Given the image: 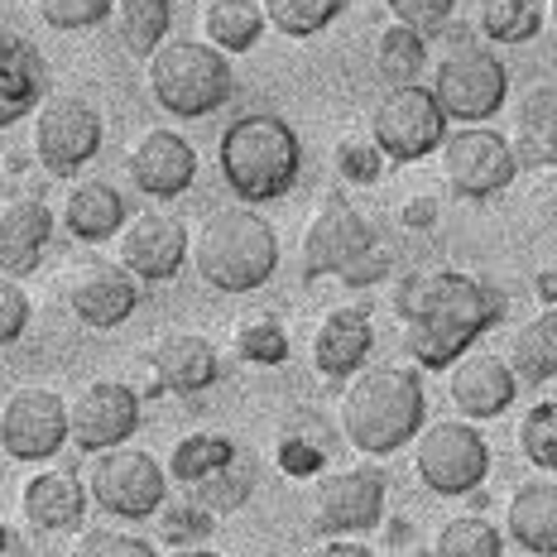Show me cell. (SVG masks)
Instances as JSON below:
<instances>
[{
	"label": "cell",
	"mask_w": 557,
	"mask_h": 557,
	"mask_svg": "<svg viewBox=\"0 0 557 557\" xmlns=\"http://www.w3.org/2000/svg\"><path fill=\"white\" fill-rule=\"evenodd\" d=\"M131 212H125V197L111 188L107 178H83L63 202V226L77 240H111L121 236Z\"/></svg>",
	"instance_id": "4316f807"
},
{
	"label": "cell",
	"mask_w": 557,
	"mask_h": 557,
	"mask_svg": "<svg viewBox=\"0 0 557 557\" xmlns=\"http://www.w3.org/2000/svg\"><path fill=\"white\" fill-rule=\"evenodd\" d=\"M505 529L533 557H557V481H524L509 495Z\"/></svg>",
	"instance_id": "cb8c5ba5"
},
{
	"label": "cell",
	"mask_w": 557,
	"mask_h": 557,
	"mask_svg": "<svg viewBox=\"0 0 557 557\" xmlns=\"http://www.w3.org/2000/svg\"><path fill=\"white\" fill-rule=\"evenodd\" d=\"M149 375L159 394H202L216 380V346L197 332H169L149 351Z\"/></svg>",
	"instance_id": "44dd1931"
},
{
	"label": "cell",
	"mask_w": 557,
	"mask_h": 557,
	"mask_svg": "<svg viewBox=\"0 0 557 557\" xmlns=\"http://www.w3.org/2000/svg\"><path fill=\"white\" fill-rule=\"evenodd\" d=\"M173 557H222V553H212V548H197V543H193V548H178Z\"/></svg>",
	"instance_id": "816d5d0a"
},
{
	"label": "cell",
	"mask_w": 557,
	"mask_h": 557,
	"mask_svg": "<svg viewBox=\"0 0 557 557\" xmlns=\"http://www.w3.org/2000/svg\"><path fill=\"white\" fill-rule=\"evenodd\" d=\"M34 159L53 178H73L83 164H91L101 149V115L83 97H49L34 111V135H29Z\"/></svg>",
	"instance_id": "30bf717a"
},
{
	"label": "cell",
	"mask_w": 557,
	"mask_h": 557,
	"mask_svg": "<svg viewBox=\"0 0 557 557\" xmlns=\"http://www.w3.org/2000/svg\"><path fill=\"white\" fill-rule=\"evenodd\" d=\"M0 557H25V543L10 524H0Z\"/></svg>",
	"instance_id": "f907efd6"
},
{
	"label": "cell",
	"mask_w": 557,
	"mask_h": 557,
	"mask_svg": "<svg viewBox=\"0 0 557 557\" xmlns=\"http://www.w3.org/2000/svg\"><path fill=\"white\" fill-rule=\"evenodd\" d=\"M145 83H149V97L169 115H178V121L212 115L236 91L226 53L202 39H164L145 58Z\"/></svg>",
	"instance_id": "5b68a950"
},
{
	"label": "cell",
	"mask_w": 557,
	"mask_h": 557,
	"mask_svg": "<svg viewBox=\"0 0 557 557\" xmlns=\"http://www.w3.org/2000/svg\"><path fill=\"white\" fill-rule=\"evenodd\" d=\"M236 461V443L226 433H188L169 457V475L178 485H197L207 481L212 471H222Z\"/></svg>",
	"instance_id": "f546056e"
},
{
	"label": "cell",
	"mask_w": 557,
	"mask_h": 557,
	"mask_svg": "<svg viewBox=\"0 0 557 557\" xmlns=\"http://www.w3.org/2000/svg\"><path fill=\"white\" fill-rule=\"evenodd\" d=\"M519 451L539 471H557V399H543L519 418Z\"/></svg>",
	"instance_id": "d590c367"
},
{
	"label": "cell",
	"mask_w": 557,
	"mask_h": 557,
	"mask_svg": "<svg viewBox=\"0 0 557 557\" xmlns=\"http://www.w3.org/2000/svg\"><path fill=\"white\" fill-rule=\"evenodd\" d=\"M216 164H222L226 188L240 202H274L298 183V164H304V145H298L294 125L284 115L250 111L231 121L216 145Z\"/></svg>",
	"instance_id": "3957f363"
},
{
	"label": "cell",
	"mask_w": 557,
	"mask_h": 557,
	"mask_svg": "<svg viewBox=\"0 0 557 557\" xmlns=\"http://www.w3.org/2000/svg\"><path fill=\"white\" fill-rule=\"evenodd\" d=\"M236 351L246 366H278L288 356V332L278 318H246L236 327Z\"/></svg>",
	"instance_id": "74e56055"
},
{
	"label": "cell",
	"mask_w": 557,
	"mask_h": 557,
	"mask_svg": "<svg viewBox=\"0 0 557 557\" xmlns=\"http://www.w3.org/2000/svg\"><path fill=\"white\" fill-rule=\"evenodd\" d=\"M312 509H318L322 533H366L385 515V475L375 467H346L318 481L312 491Z\"/></svg>",
	"instance_id": "2e32d148"
},
{
	"label": "cell",
	"mask_w": 557,
	"mask_h": 557,
	"mask_svg": "<svg viewBox=\"0 0 557 557\" xmlns=\"http://www.w3.org/2000/svg\"><path fill=\"white\" fill-rule=\"evenodd\" d=\"M413 471L433 495H471L491 475V443L475 423L443 418L413 437Z\"/></svg>",
	"instance_id": "52a82bcc"
},
{
	"label": "cell",
	"mask_w": 557,
	"mask_h": 557,
	"mask_svg": "<svg viewBox=\"0 0 557 557\" xmlns=\"http://www.w3.org/2000/svg\"><path fill=\"white\" fill-rule=\"evenodd\" d=\"M548 15H553V25H557V0H548Z\"/></svg>",
	"instance_id": "f5cc1de1"
},
{
	"label": "cell",
	"mask_w": 557,
	"mask_h": 557,
	"mask_svg": "<svg viewBox=\"0 0 557 557\" xmlns=\"http://www.w3.org/2000/svg\"><path fill=\"white\" fill-rule=\"evenodd\" d=\"M370 346H375V327H370L366 308H332L312 332V366L322 380H346L366 366Z\"/></svg>",
	"instance_id": "ffe728a7"
},
{
	"label": "cell",
	"mask_w": 557,
	"mask_h": 557,
	"mask_svg": "<svg viewBox=\"0 0 557 557\" xmlns=\"http://www.w3.org/2000/svg\"><path fill=\"white\" fill-rule=\"evenodd\" d=\"M63 294H67V308H73L77 318H83L87 327H97V332L121 327V322L135 312V304H139L135 274L125 270L121 260L111 264V260H101V255L67 264Z\"/></svg>",
	"instance_id": "5bb4252c"
},
{
	"label": "cell",
	"mask_w": 557,
	"mask_h": 557,
	"mask_svg": "<svg viewBox=\"0 0 557 557\" xmlns=\"http://www.w3.org/2000/svg\"><path fill=\"white\" fill-rule=\"evenodd\" d=\"M433 97L447 121H491L509 97V73L505 63L481 44H461V49L443 53L433 73Z\"/></svg>",
	"instance_id": "ba28073f"
},
{
	"label": "cell",
	"mask_w": 557,
	"mask_h": 557,
	"mask_svg": "<svg viewBox=\"0 0 557 557\" xmlns=\"http://www.w3.org/2000/svg\"><path fill=\"white\" fill-rule=\"evenodd\" d=\"M433 216H437L433 197H413V202L404 207V226H433Z\"/></svg>",
	"instance_id": "7dc6e473"
},
{
	"label": "cell",
	"mask_w": 557,
	"mask_h": 557,
	"mask_svg": "<svg viewBox=\"0 0 557 557\" xmlns=\"http://www.w3.org/2000/svg\"><path fill=\"white\" fill-rule=\"evenodd\" d=\"M135 428H139V394L131 385H121V380H97L67 409V433H73V443L87 457L125 447Z\"/></svg>",
	"instance_id": "9a60e30c"
},
{
	"label": "cell",
	"mask_w": 557,
	"mask_h": 557,
	"mask_svg": "<svg viewBox=\"0 0 557 557\" xmlns=\"http://www.w3.org/2000/svg\"><path fill=\"white\" fill-rule=\"evenodd\" d=\"M428 63V39L409 25H389L375 39V67L389 87H413Z\"/></svg>",
	"instance_id": "4dcf8cb0"
},
{
	"label": "cell",
	"mask_w": 557,
	"mask_h": 557,
	"mask_svg": "<svg viewBox=\"0 0 557 557\" xmlns=\"http://www.w3.org/2000/svg\"><path fill=\"white\" fill-rule=\"evenodd\" d=\"M394 312L409 356L423 370L457 366L481 332L505 318V294L491 278H471L461 270H418L394 288Z\"/></svg>",
	"instance_id": "6da1fadb"
},
{
	"label": "cell",
	"mask_w": 557,
	"mask_h": 557,
	"mask_svg": "<svg viewBox=\"0 0 557 557\" xmlns=\"http://www.w3.org/2000/svg\"><path fill=\"white\" fill-rule=\"evenodd\" d=\"M443 125L447 115L437 107L433 87H389L370 111V139L394 164H413V159L433 154L443 145Z\"/></svg>",
	"instance_id": "8fae6325"
},
{
	"label": "cell",
	"mask_w": 557,
	"mask_h": 557,
	"mask_svg": "<svg viewBox=\"0 0 557 557\" xmlns=\"http://www.w3.org/2000/svg\"><path fill=\"white\" fill-rule=\"evenodd\" d=\"M87 557H159V548L139 533H121V529H91L87 533Z\"/></svg>",
	"instance_id": "ee69618b"
},
{
	"label": "cell",
	"mask_w": 557,
	"mask_h": 557,
	"mask_svg": "<svg viewBox=\"0 0 557 557\" xmlns=\"http://www.w3.org/2000/svg\"><path fill=\"white\" fill-rule=\"evenodd\" d=\"M169 20H173V0H115V25H121L125 49L145 58L164 44Z\"/></svg>",
	"instance_id": "1f68e13d"
},
{
	"label": "cell",
	"mask_w": 557,
	"mask_h": 557,
	"mask_svg": "<svg viewBox=\"0 0 557 557\" xmlns=\"http://www.w3.org/2000/svg\"><path fill=\"white\" fill-rule=\"evenodd\" d=\"M447 394L471 423H481V418H500L509 404H515L519 380H515V370H509V361H500V356L467 351L457 366H451Z\"/></svg>",
	"instance_id": "d6986e66"
},
{
	"label": "cell",
	"mask_w": 557,
	"mask_h": 557,
	"mask_svg": "<svg viewBox=\"0 0 557 557\" xmlns=\"http://www.w3.org/2000/svg\"><path fill=\"white\" fill-rule=\"evenodd\" d=\"M63 443H73L67 433V404L44 385H25L0 404V447L15 461H49Z\"/></svg>",
	"instance_id": "4fadbf2b"
},
{
	"label": "cell",
	"mask_w": 557,
	"mask_h": 557,
	"mask_svg": "<svg viewBox=\"0 0 557 557\" xmlns=\"http://www.w3.org/2000/svg\"><path fill=\"white\" fill-rule=\"evenodd\" d=\"M29 327V294L15 278H0V346L20 342Z\"/></svg>",
	"instance_id": "f6af8a7d"
},
{
	"label": "cell",
	"mask_w": 557,
	"mask_h": 557,
	"mask_svg": "<svg viewBox=\"0 0 557 557\" xmlns=\"http://www.w3.org/2000/svg\"><path fill=\"white\" fill-rule=\"evenodd\" d=\"M533 207H539L543 226L557 231V173H548V178L539 183V193H533Z\"/></svg>",
	"instance_id": "bcb514c9"
},
{
	"label": "cell",
	"mask_w": 557,
	"mask_h": 557,
	"mask_svg": "<svg viewBox=\"0 0 557 557\" xmlns=\"http://www.w3.org/2000/svg\"><path fill=\"white\" fill-rule=\"evenodd\" d=\"M20 509H25V519L44 533L77 529L87 515V485L77 481L73 471H39V475H29L25 491H20Z\"/></svg>",
	"instance_id": "603a6c76"
},
{
	"label": "cell",
	"mask_w": 557,
	"mask_h": 557,
	"mask_svg": "<svg viewBox=\"0 0 557 557\" xmlns=\"http://www.w3.org/2000/svg\"><path fill=\"white\" fill-rule=\"evenodd\" d=\"M188 491H193V505L212 509V515H222V509H240L246 505V495L255 491V471L240 467V461H231V467L212 471L207 481L188 485Z\"/></svg>",
	"instance_id": "8d00e7d4"
},
{
	"label": "cell",
	"mask_w": 557,
	"mask_h": 557,
	"mask_svg": "<svg viewBox=\"0 0 557 557\" xmlns=\"http://www.w3.org/2000/svg\"><path fill=\"white\" fill-rule=\"evenodd\" d=\"M188 250H193V236L173 212H139L125 222L121 240H115V255H121L125 270L135 278H154V284L178 274Z\"/></svg>",
	"instance_id": "e0dca14e"
},
{
	"label": "cell",
	"mask_w": 557,
	"mask_h": 557,
	"mask_svg": "<svg viewBox=\"0 0 557 557\" xmlns=\"http://www.w3.org/2000/svg\"><path fill=\"white\" fill-rule=\"evenodd\" d=\"M304 270L312 278L336 274L351 288H366V284H375V278H385L389 255L375 240V226H370L356 207L327 202L312 212V222L304 231Z\"/></svg>",
	"instance_id": "8992f818"
},
{
	"label": "cell",
	"mask_w": 557,
	"mask_h": 557,
	"mask_svg": "<svg viewBox=\"0 0 557 557\" xmlns=\"http://www.w3.org/2000/svg\"><path fill=\"white\" fill-rule=\"evenodd\" d=\"M39 97H44V58L34 53V44L15 39V34H0V131L39 107Z\"/></svg>",
	"instance_id": "d4e9b609"
},
{
	"label": "cell",
	"mask_w": 557,
	"mask_h": 557,
	"mask_svg": "<svg viewBox=\"0 0 557 557\" xmlns=\"http://www.w3.org/2000/svg\"><path fill=\"white\" fill-rule=\"evenodd\" d=\"M423 380L409 366H366L351 375L336 404L346 443L366 457H389L423 433Z\"/></svg>",
	"instance_id": "7a4b0ae2"
},
{
	"label": "cell",
	"mask_w": 557,
	"mask_h": 557,
	"mask_svg": "<svg viewBox=\"0 0 557 557\" xmlns=\"http://www.w3.org/2000/svg\"><path fill=\"white\" fill-rule=\"evenodd\" d=\"M500 553H505L500 529L481 515L451 519V524H443V533H437V543H433V557H500Z\"/></svg>",
	"instance_id": "e575fe53"
},
{
	"label": "cell",
	"mask_w": 557,
	"mask_h": 557,
	"mask_svg": "<svg viewBox=\"0 0 557 557\" xmlns=\"http://www.w3.org/2000/svg\"><path fill=\"white\" fill-rule=\"evenodd\" d=\"M543 0H481V29L495 44H524L543 29Z\"/></svg>",
	"instance_id": "836d02e7"
},
{
	"label": "cell",
	"mask_w": 557,
	"mask_h": 557,
	"mask_svg": "<svg viewBox=\"0 0 557 557\" xmlns=\"http://www.w3.org/2000/svg\"><path fill=\"white\" fill-rule=\"evenodd\" d=\"M87 495L115 519H149L164 509L169 471L139 447H111L97 451V461H91Z\"/></svg>",
	"instance_id": "9c48e42d"
},
{
	"label": "cell",
	"mask_w": 557,
	"mask_h": 557,
	"mask_svg": "<svg viewBox=\"0 0 557 557\" xmlns=\"http://www.w3.org/2000/svg\"><path fill=\"white\" fill-rule=\"evenodd\" d=\"M34 10L49 29H91L115 15V0H34Z\"/></svg>",
	"instance_id": "ab89813d"
},
{
	"label": "cell",
	"mask_w": 557,
	"mask_h": 557,
	"mask_svg": "<svg viewBox=\"0 0 557 557\" xmlns=\"http://www.w3.org/2000/svg\"><path fill=\"white\" fill-rule=\"evenodd\" d=\"M308 557H375L366 548V543H346V539H336V543H322V548H312Z\"/></svg>",
	"instance_id": "c3c4849f"
},
{
	"label": "cell",
	"mask_w": 557,
	"mask_h": 557,
	"mask_svg": "<svg viewBox=\"0 0 557 557\" xmlns=\"http://www.w3.org/2000/svg\"><path fill=\"white\" fill-rule=\"evenodd\" d=\"M264 10L260 0H207L202 10V29H207V44L222 53H250L264 34Z\"/></svg>",
	"instance_id": "f1b7e54d"
},
{
	"label": "cell",
	"mask_w": 557,
	"mask_h": 557,
	"mask_svg": "<svg viewBox=\"0 0 557 557\" xmlns=\"http://www.w3.org/2000/svg\"><path fill=\"white\" fill-rule=\"evenodd\" d=\"M164 539L173 543V548H193L197 539H207L212 533V509H202V505H173V509H164Z\"/></svg>",
	"instance_id": "b9f144b4"
},
{
	"label": "cell",
	"mask_w": 557,
	"mask_h": 557,
	"mask_svg": "<svg viewBox=\"0 0 557 557\" xmlns=\"http://www.w3.org/2000/svg\"><path fill=\"white\" fill-rule=\"evenodd\" d=\"M515 159L529 169H557V83H539L519 97Z\"/></svg>",
	"instance_id": "484cf974"
},
{
	"label": "cell",
	"mask_w": 557,
	"mask_h": 557,
	"mask_svg": "<svg viewBox=\"0 0 557 557\" xmlns=\"http://www.w3.org/2000/svg\"><path fill=\"white\" fill-rule=\"evenodd\" d=\"M385 10L394 15V25H409L428 39V34H437L451 20L457 0H385Z\"/></svg>",
	"instance_id": "60d3db41"
},
{
	"label": "cell",
	"mask_w": 557,
	"mask_h": 557,
	"mask_svg": "<svg viewBox=\"0 0 557 557\" xmlns=\"http://www.w3.org/2000/svg\"><path fill=\"white\" fill-rule=\"evenodd\" d=\"M49 240H53V212L39 197H15V202L0 207V270L10 278H25L39 270Z\"/></svg>",
	"instance_id": "7402d4cb"
},
{
	"label": "cell",
	"mask_w": 557,
	"mask_h": 557,
	"mask_svg": "<svg viewBox=\"0 0 557 557\" xmlns=\"http://www.w3.org/2000/svg\"><path fill=\"white\" fill-rule=\"evenodd\" d=\"M193 264L222 294H255L278 270V236L250 207H222L197 231Z\"/></svg>",
	"instance_id": "277c9868"
},
{
	"label": "cell",
	"mask_w": 557,
	"mask_h": 557,
	"mask_svg": "<svg viewBox=\"0 0 557 557\" xmlns=\"http://www.w3.org/2000/svg\"><path fill=\"white\" fill-rule=\"evenodd\" d=\"M322 457H327V447L312 433H288L284 443H278V467H284V475H298V481L322 471Z\"/></svg>",
	"instance_id": "7bdbcfd3"
},
{
	"label": "cell",
	"mask_w": 557,
	"mask_h": 557,
	"mask_svg": "<svg viewBox=\"0 0 557 557\" xmlns=\"http://www.w3.org/2000/svg\"><path fill=\"white\" fill-rule=\"evenodd\" d=\"M443 173L451 183V193L467 197V202H485V197L505 193L519 173L515 145L500 131H485V125H467V131L443 139Z\"/></svg>",
	"instance_id": "7c38bea8"
},
{
	"label": "cell",
	"mask_w": 557,
	"mask_h": 557,
	"mask_svg": "<svg viewBox=\"0 0 557 557\" xmlns=\"http://www.w3.org/2000/svg\"><path fill=\"white\" fill-rule=\"evenodd\" d=\"M260 10L284 39H312L342 15L346 0H260Z\"/></svg>",
	"instance_id": "d6a6232c"
},
{
	"label": "cell",
	"mask_w": 557,
	"mask_h": 557,
	"mask_svg": "<svg viewBox=\"0 0 557 557\" xmlns=\"http://www.w3.org/2000/svg\"><path fill=\"white\" fill-rule=\"evenodd\" d=\"M509 370L529 385H543L557 375V308H543L539 318H529L509 336Z\"/></svg>",
	"instance_id": "83f0119b"
},
{
	"label": "cell",
	"mask_w": 557,
	"mask_h": 557,
	"mask_svg": "<svg viewBox=\"0 0 557 557\" xmlns=\"http://www.w3.org/2000/svg\"><path fill=\"white\" fill-rule=\"evenodd\" d=\"M332 164L346 183H380V173H385V149L370 135H342L332 149Z\"/></svg>",
	"instance_id": "f35d334b"
},
{
	"label": "cell",
	"mask_w": 557,
	"mask_h": 557,
	"mask_svg": "<svg viewBox=\"0 0 557 557\" xmlns=\"http://www.w3.org/2000/svg\"><path fill=\"white\" fill-rule=\"evenodd\" d=\"M533 294H539L548 308H557V264H543V270L533 274Z\"/></svg>",
	"instance_id": "681fc988"
},
{
	"label": "cell",
	"mask_w": 557,
	"mask_h": 557,
	"mask_svg": "<svg viewBox=\"0 0 557 557\" xmlns=\"http://www.w3.org/2000/svg\"><path fill=\"white\" fill-rule=\"evenodd\" d=\"M131 178L145 197H178L197 178V149L178 131H145L131 145Z\"/></svg>",
	"instance_id": "ac0fdd59"
}]
</instances>
